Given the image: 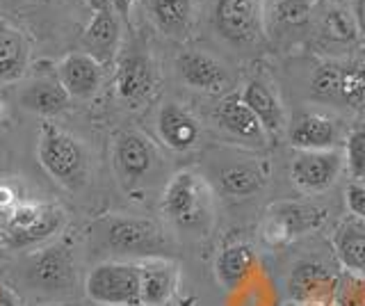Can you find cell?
Segmentation results:
<instances>
[{"label": "cell", "mask_w": 365, "mask_h": 306, "mask_svg": "<svg viewBox=\"0 0 365 306\" xmlns=\"http://www.w3.org/2000/svg\"><path fill=\"white\" fill-rule=\"evenodd\" d=\"M163 213L176 229L205 235L215 218V201L208 180L192 169L174 174L163 192Z\"/></svg>", "instance_id": "cell-1"}, {"label": "cell", "mask_w": 365, "mask_h": 306, "mask_svg": "<svg viewBox=\"0 0 365 306\" xmlns=\"http://www.w3.org/2000/svg\"><path fill=\"white\" fill-rule=\"evenodd\" d=\"M37 158L43 172L53 180L68 190H78L85 185L89 174V158L85 146L73 135L57 128L55 123L43 121L39 128Z\"/></svg>", "instance_id": "cell-2"}, {"label": "cell", "mask_w": 365, "mask_h": 306, "mask_svg": "<svg viewBox=\"0 0 365 306\" xmlns=\"http://www.w3.org/2000/svg\"><path fill=\"white\" fill-rule=\"evenodd\" d=\"M329 220V210L311 201H277L265 210L260 233L272 247H283L297 238L322 229Z\"/></svg>", "instance_id": "cell-3"}, {"label": "cell", "mask_w": 365, "mask_h": 306, "mask_svg": "<svg viewBox=\"0 0 365 306\" xmlns=\"http://www.w3.org/2000/svg\"><path fill=\"white\" fill-rule=\"evenodd\" d=\"M66 215L55 203H16L5 220V243L14 249L34 247L62 231Z\"/></svg>", "instance_id": "cell-4"}, {"label": "cell", "mask_w": 365, "mask_h": 306, "mask_svg": "<svg viewBox=\"0 0 365 306\" xmlns=\"http://www.w3.org/2000/svg\"><path fill=\"white\" fill-rule=\"evenodd\" d=\"M87 297L101 306H142L140 263L108 260L89 272Z\"/></svg>", "instance_id": "cell-5"}, {"label": "cell", "mask_w": 365, "mask_h": 306, "mask_svg": "<svg viewBox=\"0 0 365 306\" xmlns=\"http://www.w3.org/2000/svg\"><path fill=\"white\" fill-rule=\"evenodd\" d=\"M23 281L34 292L64 295L76 286V263L64 245H53L34 252L23 265Z\"/></svg>", "instance_id": "cell-6"}, {"label": "cell", "mask_w": 365, "mask_h": 306, "mask_svg": "<svg viewBox=\"0 0 365 306\" xmlns=\"http://www.w3.org/2000/svg\"><path fill=\"white\" fill-rule=\"evenodd\" d=\"M103 240L117 254H133L153 258L160 256L165 249V233L163 229L146 218H125V215H114V218L103 220Z\"/></svg>", "instance_id": "cell-7"}, {"label": "cell", "mask_w": 365, "mask_h": 306, "mask_svg": "<svg viewBox=\"0 0 365 306\" xmlns=\"http://www.w3.org/2000/svg\"><path fill=\"white\" fill-rule=\"evenodd\" d=\"M158 160L155 144L140 131H121L114 138L112 163L125 188H137L153 172Z\"/></svg>", "instance_id": "cell-8"}, {"label": "cell", "mask_w": 365, "mask_h": 306, "mask_svg": "<svg viewBox=\"0 0 365 306\" xmlns=\"http://www.w3.org/2000/svg\"><path fill=\"white\" fill-rule=\"evenodd\" d=\"M345 169V151H297L290 165V178L294 188L306 195H319L336 185Z\"/></svg>", "instance_id": "cell-9"}, {"label": "cell", "mask_w": 365, "mask_h": 306, "mask_svg": "<svg viewBox=\"0 0 365 306\" xmlns=\"http://www.w3.org/2000/svg\"><path fill=\"white\" fill-rule=\"evenodd\" d=\"M215 24L220 35L233 44H254L260 35V0H217Z\"/></svg>", "instance_id": "cell-10"}, {"label": "cell", "mask_w": 365, "mask_h": 306, "mask_svg": "<svg viewBox=\"0 0 365 306\" xmlns=\"http://www.w3.org/2000/svg\"><path fill=\"white\" fill-rule=\"evenodd\" d=\"M342 123L322 112H304L290 126V144L297 151H327L345 146Z\"/></svg>", "instance_id": "cell-11"}, {"label": "cell", "mask_w": 365, "mask_h": 306, "mask_svg": "<svg viewBox=\"0 0 365 306\" xmlns=\"http://www.w3.org/2000/svg\"><path fill=\"white\" fill-rule=\"evenodd\" d=\"M158 85L155 66L151 58L144 53H130L119 62L117 73H114V87L117 96L133 108L151 98Z\"/></svg>", "instance_id": "cell-12"}, {"label": "cell", "mask_w": 365, "mask_h": 306, "mask_svg": "<svg viewBox=\"0 0 365 306\" xmlns=\"http://www.w3.org/2000/svg\"><path fill=\"white\" fill-rule=\"evenodd\" d=\"M336 286H338V277L334 272L322 263H313V260L294 265L288 281L290 297L297 304H306V306L331 304L336 297Z\"/></svg>", "instance_id": "cell-13"}, {"label": "cell", "mask_w": 365, "mask_h": 306, "mask_svg": "<svg viewBox=\"0 0 365 306\" xmlns=\"http://www.w3.org/2000/svg\"><path fill=\"white\" fill-rule=\"evenodd\" d=\"M215 123L220 126L226 135H231L240 144H254L262 146L267 138V131L262 128L260 119L251 112V108L242 101L240 94H228L220 103L215 106Z\"/></svg>", "instance_id": "cell-14"}, {"label": "cell", "mask_w": 365, "mask_h": 306, "mask_svg": "<svg viewBox=\"0 0 365 306\" xmlns=\"http://www.w3.org/2000/svg\"><path fill=\"white\" fill-rule=\"evenodd\" d=\"M57 81L62 83V87L68 92L71 98L87 101L91 96H96L103 83V64L94 60L85 51L68 53L57 62Z\"/></svg>", "instance_id": "cell-15"}, {"label": "cell", "mask_w": 365, "mask_h": 306, "mask_svg": "<svg viewBox=\"0 0 365 306\" xmlns=\"http://www.w3.org/2000/svg\"><path fill=\"white\" fill-rule=\"evenodd\" d=\"M176 71L187 87L205 94H224L231 87L226 69L201 51H182L176 58Z\"/></svg>", "instance_id": "cell-16"}, {"label": "cell", "mask_w": 365, "mask_h": 306, "mask_svg": "<svg viewBox=\"0 0 365 306\" xmlns=\"http://www.w3.org/2000/svg\"><path fill=\"white\" fill-rule=\"evenodd\" d=\"M180 283V267L165 256L144 258L140 263L142 306H165L176 297Z\"/></svg>", "instance_id": "cell-17"}, {"label": "cell", "mask_w": 365, "mask_h": 306, "mask_svg": "<svg viewBox=\"0 0 365 306\" xmlns=\"http://www.w3.org/2000/svg\"><path fill=\"white\" fill-rule=\"evenodd\" d=\"M267 178H269L267 160H256V158L231 160L217 169L220 188L233 199H249L258 195V192L265 188Z\"/></svg>", "instance_id": "cell-18"}, {"label": "cell", "mask_w": 365, "mask_h": 306, "mask_svg": "<svg viewBox=\"0 0 365 306\" xmlns=\"http://www.w3.org/2000/svg\"><path fill=\"white\" fill-rule=\"evenodd\" d=\"M158 135L171 151H190L201 140V123L178 103H165L158 112Z\"/></svg>", "instance_id": "cell-19"}, {"label": "cell", "mask_w": 365, "mask_h": 306, "mask_svg": "<svg viewBox=\"0 0 365 306\" xmlns=\"http://www.w3.org/2000/svg\"><path fill=\"white\" fill-rule=\"evenodd\" d=\"M121 21L114 12H94L83 32V51L103 66L114 62L121 49Z\"/></svg>", "instance_id": "cell-20"}, {"label": "cell", "mask_w": 365, "mask_h": 306, "mask_svg": "<svg viewBox=\"0 0 365 306\" xmlns=\"http://www.w3.org/2000/svg\"><path fill=\"white\" fill-rule=\"evenodd\" d=\"M68 92L57 81V73L53 76H39L34 81L26 83L19 89V106L32 115L41 117H55L68 108Z\"/></svg>", "instance_id": "cell-21"}, {"label": "cell", "mask_w": 365, "mask_h": 306, "mask_svg": "<svg viewBox=\"0 0 365 306\" xmlns=\"http://www.w3.org/2000/svg\"><path fill=\"white\" fill-rule=\"evenodd\" d=\"M144 5L153 26L165 37L174 41H185L190 37L194 19L192 0H144Z\"/></svg>", "instance_id": "cell-22"}, {"label": "cell", "mask_w": 365, "mask_h": 306, "mask_svg": "<svg viewBox=\"0 0 365 306\" xmlns=\"http://www.w3.org/2000/svg\"><path fill=\"white\" fill-rule=\"evenodd\" d=\"M30 66V44L11 24L0 21V85L19 83Z\"/></svg>", "instance_id": "cell-23"}, {"label": "cell", "mask_w": 365, "mask_h": 306, "mask_svg": "<svg viewBox=\"0 0 365 306\" xmlns=\"http://www.w3.org/2000/svg\"><path fill=\"white\" fill-rule=\"evenodd\" d=\"M245 103L251 108V112L260 119L262 128L267 131V135H279L285 128V112H283V103L277 96V92L260 78H254L249 81L242 92H240Z\"/></svg>", "instance_id": "cell-24"}, {"label": "cell", "mask_w": 365, "mask_h": 306, "mask_svg": "<svg viewBox=\"0 0 365 306\" xmlns=\"http://www.w3.org/2000/svg\"><path fill=\"white\" fill-rule=\"evenodd\" d=\"M317 41L324 49H349L359 41V28L347 7L329 5L317 19Z\"/></svg>", "instance_id": "cell-25"}, {"label": "cell", "mask_w": 365, "mask_h": 306, "mask_svg": "<svg viewBox=\"0 0 365 306\" xmlns=\"http://www.w3.org/2000/svg\"><path fill=\"white\" fill-rule=\"evenodd\" d=\"M334 247L340 265L349 272L365 270V220L349 215L334 233Z\"/></svg>", "instance_id": "cell-26"}, {"label": "cell", "mask_w": 365, "mask_h": 306, "mask_svg": "<svg viewBox=\"0 0 365 306\" xmlns=\"http://www.w3.org/2000/svg\"><path fill=\"white\" fill-rule=\"evenodd\" d=\"M256 265V252L245 243L224 247L215 260V277L224 288H237Z\"/></svg>", "instance_id": "cell-27"}, {"label": "cell", "mask_w": 365, "mask_h": 306, "mask_svg": "<svg viewBox=\"0 0 365 306\" xmlns=\"http://www.w3.org/2000/svg\"><path fill=\"white\" fill-rule=\"evenodd\" d=\"M311 96L317 101H342V64H319L311 78Z\"/></svg>", "instance_id": "cell-28"}, {"label": "cell", "mask_w": 365, "mask_h": 306, "mask_svg": "<svg viewBox=\"0 0 365 306\" xmlns=\"http://www.w3.org/2000/svg\"><path fill=\"white\" fill-rule=\"evenodd\" d=\"M313 16V3L311 0H277L272 9L274 24L281 28H304Z\"/></svg>", "instance_id": "cell-29"}, {"label": "cell", "mask_w": 365, "mask_h": 306, "mask_svg": "<svg viewBox=\"0 0 365 306\" xmlns=\"http://www.w3.org/2000/svg\"><path fill=\"white\" fill-rule=\"evenodd\" d=\"M342 101L351 108L365 103V60H351L342 66Z\"/></svg>", "instance_id": "cell-30"}, {"label": "cell", "mask_w": 365, "mask_h": 306, "mask_svg": "<svg viewBox=\"0 0 365 306\" xmlns=\"http://www.w3.org/2000/svg\"><path fill=\"white\" fill-rule=\"evenodd\" d=\"M334 304L336 306H365V275L345 270V275L338 277Z\"/></svg>", "instance_id": "cell-31"}, {"label": "cell", "mask_w": 365, "mask_h": 306, "mask_svg": "<svg viewBox=\"0 0 365 306\" xmlns=\"http://www.w3.org/2000/svg\"><path fill=\"white\" fill-rule=\"evenodd\" d=\"M345 167L354 180H365V126L347 133Z\"/></svg>", "instance_id": "cell-32"}, {"label": "cell", "mask_w": 365, "mask_h": 306, "mask_svg": "<svg viewBox=\"0 0 365 306\" xmlns=\"http://www.w3.org/2000/svg\"><path fill=\"white\" fill-rule=\"evenodd\" d=\"M345 201H347V210L354 218L365 220V183L361 180H351L345 190Z\"/></svg>", "instance_id": "cell-33"}, {"label": "cell", "mask_w": 365, "mask_h": 306, "mask_svg": "<svg viewBox=\"0 0 365 306\" xmlns=\"http://www.w3.org/2000/svg\"><path fill=\"white\" fill-rule=\"evenodd\" d=\"M85 3L91 12H114L125 21L130 14V7L135 0H85Z\"/></svg>", "instance_id": "cell-34"}, {"label": "cell", "mask_w": 365, "mask_h": 306, "mask_svg": "<svg viewBox=\"0 0 365 306\" xmlns=\"http://www.w3.org/2000/svg\"><path fill=\"white\" fill-rule=\"evenodd\" d=\"M351 14L359 28V39L365 44V0H351Z\"/></svg>", "instance_id": "cell-35"}, {"label": "cell", "mask_w": 365, "mask_h": 306, "mask_svg": "<svg viewBox=\"0 0 365 306\" xmlns=\"http://www.w3.org/2000/svg\"><path fill=\"white\" fill-rule=\"evenodd\" d=\"M16 192L11 185L7 183H0V213H9L11 208L16 206Z\"/></svg>", "instance_id": "cell-36"}, {"label": "cell", "mask_w": 365, "mask_h": 306, "mask_svg": "<svg viewBox=\"0 0 365 306\" xmlns=\"http://www.w3.org/2000/svg\"><path fill=\"white\" fill-rule=\"evenodd\" d=\"M0 306H19V302H16V297L9 290L0 288Z\"/></svg>", "instance_id": "cell-37"}, {"label": "cell", "mask_w": 365, "mask_h": 306, "mask_svg": "<svg viewBox=\"0 0 365 306\" xmlns=\"http://www.w3.org/2000/svg\"><path fill=\"white\" fill-rule=\"evenodd\" d=\"M194 304H197V300H194V297H185V300H180L178 306H194Z\"/></svg>", "instance_id": "cell-38"}, {"label": "cell", "mask_w": 365, "mask_h": 306, "mask_svg": "<svg viewBox=\"0 0 365 306\" xmlns=\"http://www.w3.org/2000/svg\"><path fill=\"white\" fill-rule=\"evenodd\" d=\"M5 115H7V103H5L3 98H0V119H3Z\"/></svg>", "instance_id": "cell-39"}, {"label": "cell", "mask_w": 365, "mask_h": 306, "mask_svg": "<svg viewBox=\"0 0 365 306\" xmlns=\"http://www.w3.org/2000/svg\"><path fill=\"white\" fill-rule=\"evenodd\" d=\"M363 275H365V270H363Z\"/></svg>", "instance_id": "cell-40"}]
</instances>
